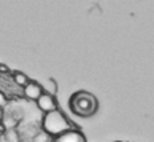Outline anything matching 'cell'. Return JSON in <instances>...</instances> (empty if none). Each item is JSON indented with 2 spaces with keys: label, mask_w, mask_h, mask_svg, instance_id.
Masks as SVG:
<instances>
[{
  "label": "cell",
  "mask_w": 154,
  "mask_h": 142,
  "mask_svg": "<svg viewBox=\"0 0 154 142\" xmlns=\"http://www.w3.org/2000/svg\"><path fill=\"white\" fill-rule=\"evenodd\" d=\"M3 133V124H0V134Z\"/></svg>",
  "instance_id": "cell-10"
},
{
  "label": "cell",
  "mask_w": 154,
  "mask_h": 142,
  "mask_svg": "<svg viewBox=\"0 0 154 142\" xmlns=\"http://www.w3.org/2000/svg\"><path fill=\"white\" fill-rule=\"evenodd\" d=\"M5 105H7V98H5V94H3V93H0V107L3 109Z\"/></svg>",
  "instance_id": "cell-7"
},
{
  "label": "cell",
  "mask_w": 154,
  "mask_h": 142,
  "mask_svg": "<svg viewBox=\"0 0 154 142\" xmlns=\"http://www.w3.org/2000/svg\"><path fill=\"white\" fill-rule=\"evenodd\" d=\"M53 142H86V137H84L83 133L76 131V129H68L64 134L54 137Z\"/></svg>",
  "instance_id": "cell-5"
},
{
  "label": "cell",
  "mask_w": 154,
  "mask_h": 142,
  "mask_svg": "<svg viewBox=\"0 0 154 142\" xmlns=\"http://www.w3.org/2000/svg\"><path fill=\"white\" fill-rule=\"evenodd\" d=\"M37 107L43 113H49V112L57 110V101H56V96H51L48 93H43L37 99Z\"/></svg>",
  "instance_id": "cell-3"
},
{
  "label": "cell",
  "mask_w": 154,
  "mask_h": 142,
  "mask_svg": "<svg viewBox=\"0 0 154 142\" xmlns=\"http://www.w3.org/2000/svg\"><path fill=\"white\" fill-rule=\"evenodd\" d=\"M3 118H5V113H3V109H2V107H0V124H2Z\"/></svg>",
  "instance_id": "cell-9"
},
{
  "label": "cell",
  "mask_w": 154,
  "mask_h": 142,
  "mask_svg": "<svg viewBox=\"0 0 154 142\" xmlns=\"http://www.w3.org/2000/svg\"><path fill=\"white\" fill-rule=\"evenodd\" d=\"M13 80H14V83L18 85V86H21V88L27 86V83L30 82L29 77H27L26 73H22V72H14V73H13Z\"/></svg>",
  "instance_id": "cell-6"
},
{
  "label": "cell",
  "mask_w": 154,
  "mask_h": 142,
  "mask_svg": "<svg viewBox=\"0 0 154 142\" xmlns=\"http://www.w3.org/2000/svg\"><path fill=\"white\" fill-rule=\"evenodd\" d=\"M42 128L48 136H53V137H57V136L64 134L68 129H72L70 121H68L64 117V113L59 112V110L45 113V117L42 120Z\"/></svg>",
  "instance_id": "cell-2"
},
{
  "label": "cell",
  "mask_w": 154,
  "mask_h": 142,
  "mask_svg": "<svg viewBox=\"0 0 154 142\" xmlns=\"http://www.w3.org/2000/svg\"><path fill=\"white\" fill-rule=\"evenodd\" d=\"M99 109V101L88 91H78L70 98V110L78 117H92Z\"/></svg>",
  "instance_id": "cell-1"
},
{
  "label": "cell",
  "mask_w": 154,
  "mask_h": 142,
  "mask_svg": "<svg viewBox=\"0 0 154 142\" xmlns=\"http://www.w3.org/2000/svg\"><path fill=\"white\" fill-rule=\"evenodd\" d=\"M22 91H24V98L26 99L37 102V99L43 94V86L40 83H37V82H29L27 86L22 88Z\"/></svg>",
  "instance_id": "cell-4"
},
{
  "label": "cell",
  "mask_w": 154,
  "mask_h": 142,
  "mask_svg": "<svg viewBox=\"0 0 154 142\" xmlns=\"http://www.w3.org/2000/svg\"><path fill=\"white\" fill-rule=\"evenodd\" d=\"M35 142H48L46 140V134H38L35 137Z\"/></svg>",
  "instance_id": "cell-8"
}]
</instances>
